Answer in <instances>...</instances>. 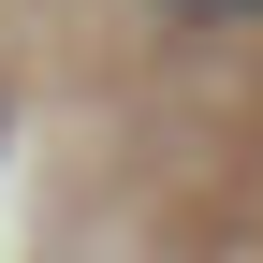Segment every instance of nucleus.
<instances>
[{
    "mask_svg": "<svg viewBox=\"0 0 263 263\" xmlns=\"http://www.w3.org/2000/svg\"><path fill=\"white\" fill-rule=\"evenodd\" d=\"M161 15H190V29H234V15H263V0H161Z\"/></svg>",
    "mask_w": 263,
    "mask_h": 263,
    "instance_id": "nucleus-1",
    "label": "nucleus"
},
{
    "mask_svg": "<svg viewBox=\"0 0 263 263\" xmlns=\"http://www.w3.org/2000/svg\"><path fill=\"white\" fill-rule=\"evenodd\" d=\"M0 132H15V103H0Z\"/></svg>",
    "mask_w": 263,
    "mask_h": 263,
    "instance_id": "nucleus-2",
    "label": "nucleus"
}]
</instances>
